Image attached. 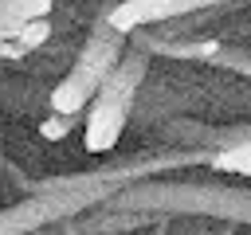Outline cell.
Returning a JSON list of instances; mask_svg holds the SVG:
<instances>
[{"label": "cell", "instance_id": "cell-1", "mask_svg": "<svg viewBox=\"0 0 251 235\" xmlns=\"http://www.w3.org/2000/svg\"><path fill=\"white\" fill-rule=\"evenodd\" d=\"M145 74H149V55L145 51H126L122 63L106 74V82L94 90V98L82 110V149L86 153H110L122 141Z\"/></svg>", "mask_w": 251, "mask_h": 235}, {"label": "cell", "instance_id": "cell-2", "mask_svg": "<svg viewBox=\"0 0 251 235\" xmlns=\"http://www.w3.org/2000/svg\"><path fill=\"white\" fill-rule=\"evenodd\" d=\"M126 31H118L106 16L90 27V35H86V43H82V51L75 55V63H71V70L51 86V114H82L86 110V102L94 98V90L106 82V74L122 63V55L129 51L126 47Z\"/></svg>", "mask_w": 251, "mask_h": 235}, {"label": "cell", "instance_id": "cell-3", "mask_svg": "<svg viewBox=\"0 0 251 235\" xmlns=\"http://www.w3.org/2000/svg\"><path fill=\"white\" fill-rule=\"evenodd\" d=\"M212 4H231V0H122L106 20L118 27V31H137V27H149V24H165V20H176L184 12H200V8H212Z\"/></svg>", "mask_w": 251, "mask_h": 235}, {"label": "cell", "instance_id": "cell-4", "mask_svg": "<svg viewBox=\"0 0 251 235\" xmlns=\"http://www.w3.org/2000/svg\"><path fill=\"white\" fill-rule=\"evenodd\" d=\"M208 164L216 172H227V176H251V137L239 141V145H227V149H216L208 157Z\"/></svg>", "mask_w": 251, "mask_h": 235}, {"label": "cell", "instance_id": "cell-5", "mask_svg": "<svg viewBox=\"0 0 251 235\" xmlns=\"http://www.w3.org/2000/svg\"><path fill=\"white\" fill-rule=\"evenodd\" d=\"M47 39H51V20H47V16H39V20H27V24L20 27V35H16V43H20L24 51H39Z\"/></svg>", "mask_w": 251, "mask_h": 235}, {"label": "cell", "instance_id": "cell-6", "mask_svg": "<svg viewBox=\"0 0 251 235\" xmlns=\"http://www.w3.org/2000/svg\"><path fill=\"white\" fill-rule=\"evenodd\" d=\"M71 125H75V114H51L39 121V133H43V141H63L71 133Z\"/></svg>", "mask_w": 251, "mask_h": 235}, {"label": "cell", "instance_id": "cell-7", "mask_svg": "<svg viewBox=\"0 0 251 235\" xmlns=\"http://www.w3.org/2000/svg\"><path fill=\"white\" fill-rule=\"evenodd\" d=\"M4 8H12L16 16H24V20H39V16H47L51 8H55V0H0Z\"/></svg>", "mask_w": 251, "mask_h": 235}]
</instances>
